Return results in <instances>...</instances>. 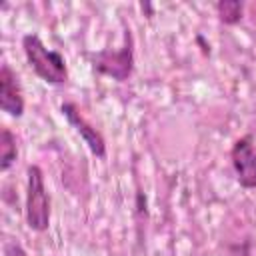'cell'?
Wrapping results in <instances>:
<instances>
[{
	"label": "cell",
	"instance_id": "8",
	"mask_svg": "<svg viewBox=\"0 0 256 256\" xmlns=\"http://www.w3.org/2000/svg\"><path fill=\"white\" fill-rule=\"evenodd\" d=\"M214 10L218 20L226 26H234L244 18V2L240 0H220L214 4Z\"/></svg>",
	"mask_w": 256,
	"mask_h": 256
},
{
	"label": "cell",
	"instance_id": "10",
	"mask_svg": "<svg viewBox=\"0 0 256 256\" xmlns=\"http://www.w3.org/2000/svg\"><path fill=\"white\" fill-rule=\"evenodd\" d=\"M140 8H142V12H144V10L148 12V18H152V4H150V2H142Z\"/></svg>",
	"mask_w": 256,
	"mask_h": 256
},
{
	"label": "cell",
	"instance_id": "3",
	"mask_svg": "<svg viewBox=\"0 0 256 256\" xmlns=\"http://www.w3.org/2000/svg\"><path fill=\"white\" fill-rule=\"evenodd\" d=\"M26 226L32 232H46L52 218L50 194L44 182V170L38 164L26 168V200H24Z\"/></svg>",
	"mask_w": 256,
	"mask_h": 256
},
{
	"label": "cell",
	"instance_id": "9",
	"mask_svg": "<svg viewBox=\"0 0 256 256\" xmlns=\"http://www.w3.org/2000/svg\"><path fill=\"white\" fill-rule=\"evenodd\" d=\"M4 256H28V252L22 248L20 242H6L4 244Z\"/></svg>",
	"mask_w": 256,
	"mask_h": 256
},
{
	"label": "cell",
	"instance_id": "2",
	"mask_svg": "<svg viewBox=\"0 0 256 256\" xmlns=\"http://www.w3.org/2000/svg\"><path fill=\"white\" fill-rule=\"evenodd\" d=\"M94 72L116 82H126L134 72V36L130 26L124 24V38L120 48H104L86 54Z\"/></svg>",
	"mask_w": 256,
	"mask_h": 256
},
{
	"label": "cell",
	"instance_id": "4",
	"mask_svg": "<svg viewBox=\"0 0 256 256\" xmlns=\"http://www.w3.org/2000/svg\"><path fill=\"white\" fill-rule=\"evenodd\" d=\"M230 162L236 182L246 190H256V142L252 134H244L234 140L230 148Z\"/></svg>",
	"mask_w": 256,
	"mask_h": 256
},
{
	"label": "cell",
	"instance_id": "5",
	"mask_svg": "<svg viewBox=\"0 0 256 256\" xmlns=\"http://www.w3.org/2000/svg\"><path fill=\"white\" fill-rule=\"evenodd\" d=\"M60 112L62 116L68 120V124L80 134V138L84 140V144L88 146V150L96 156V158H106V140L102 136V132L98 128H94L86 118L84 114L78 110L76 104L72 102H62L60 104Z\"/></svg>",
	"mask_w": 256,
	"mask_h": 256
},
{
	"label": "cell",
	"instance_id": "6",
	"mask_svg": "<svg viewBox=\"0 0 256 256\" xmlns=\"http://www.w3.org/2000/svg\"><path fill=\"white\" fill-rule=\"evenodd\" d=\"M24 92L18 80V74L10 68V64L0 66V110L12 118L24 116Z\"/></svg>",
	"mask_w": 256,
	"mask_h": 256
},
{
	"label": "cell",
	"instance_id": "7",
	"mask_svg": "<svg viewBox=\"0 0 256 256\" xmlns=\"http://www.w3.org/2000/svg\"><path fill=\"white\" fill-rule=\"evenodd\" d=\"M18 158L16 136L8 126L0 128V172H8Z\"/></svg>",
	"mask_w": 256,
	"mask_h": 256
},
{
	"label": "cell",
	"instance_id": "1",
	"mask_svg": "<svg viewBox=\"0 0 256 256\" xmlns=\"http://www.w3.org/2000/svg\"><path fill=\"white\" fill-rule=\"evenodd\" d=\"M22 50H24L28 66L42 82L50 86H62L68 82L66 58L58 50L48 48L38 34H24Z\"/></svg>",
	"mask_w": 256,
	"mask_h": 256
}]
</instances>
